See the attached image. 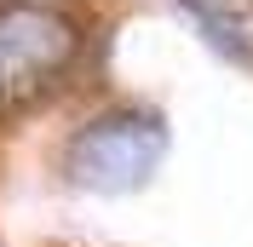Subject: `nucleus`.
<instances>
[{
    "label": "nucleus",
    "mask_w": 253,
    "mask_h": 247,
    "mask_svg": "<svg viewBox=\"0 0 253 247\" xmlns=\"http://www.w3.org/2000/svg\"><path fill=\"white\" fill-rule=\"evenodd\" d=\"M161 155H167V121H161L156 109H104L92 115L86 126L69 132L63 144V172H69V184L81 190H98V196H126V190H138L150 172L161 167Z\"/></svg>",
    "instance_id": "1"
},
{
    "label": "nucleus",
    "mask_w": 253,
    "mask_h": 247,
    "mask_svg": "<svg viewBox=\"0 0 253 247\" xmlns=\"http://www.w3.org/2000/svg\"><path fill=\"white\" fill-rule=\"evenodd\" d=\"M81 23L52 0H0V115L29 104L75 63Z\"/></svg>",
    "instance_id": "2"
}]
</instances>
